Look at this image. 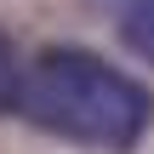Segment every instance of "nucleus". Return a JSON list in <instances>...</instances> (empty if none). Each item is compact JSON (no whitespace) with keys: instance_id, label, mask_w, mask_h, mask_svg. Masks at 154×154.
I'll use <instances>...</instances> for the list:
<instances>
[{"instance_id":"nucleus-1","label":"nucleus","mask_w":154,"mask_h":154,"mask_svg":"<svg viewBox=\"0 0 154 154\" xmlns=\"http://www.w3.org/2000/svg\"><path fill=\"white\" fill-rule=\"evenodd\" d=\"M11 114L69 143L137 149L143 131L154 126V91L86 46H46L23 69Z\"/></svg>"},{"instance_id":"nucleus-2","label":"nucleus","mask_w":154,"mask_h":154,"mask_svg":"<svg viewBox=\"0 0 154 154\" xmlns=\"http://www.w3.org/2000/svg\"><path fill=\"white\" fill-rule=\"evenodd\" d=\"M114 34L131 57L154 63V0H114Z\"/></svg>"},{"instance_id":"nucleus-3","label":"nucleus","mask_w":154,"mask_h":154,"mask_svg":"<svg viewBox=\"0 0 154 154\" xmlns=\"http://www.w3.org/2000/svg\"><path fill=\"white\" fill-rule=\"evenodd\" d=\"M17 86H23V63H17V46L0 34V114L17 109Z\"/></svg>"}]
</instances>
